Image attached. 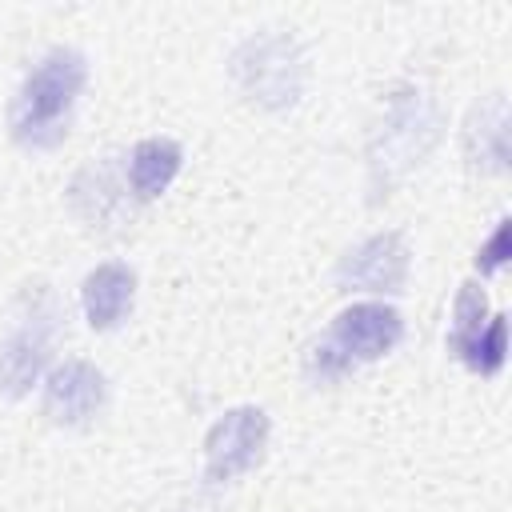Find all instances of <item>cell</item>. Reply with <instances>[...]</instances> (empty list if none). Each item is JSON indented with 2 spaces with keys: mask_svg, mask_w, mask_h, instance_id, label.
<instances>
[{
  "mask_svg": "<svg viewBox=\"0 0 512 512\" xmlns=\"http://www.w3.org/2000/svg\"><path fill=\"white\" fill-rule=\"evenodd\" d=\"M232 76L248 100L260 108H288L304 92V52L284 32L252 36L232 56Z\"/></svg>",
  "mask_w": 512,
  "mask_h": 512,
  "instance_id": "obj_3",
  "label": "cell"
},
{
  "mask_svg": "<svg viewBox=\"0 0 512 512\" xmlns=\"http://www.w3.org/2000/svg\"><path fill=\"white\" fill-rule=\"evenodd\" d=\"M184 164V148L168 136H148L128 152V192L136 200H156L168 192Z\"/></svg>",
  "mask_w": 512,
  "mask_h": 512,
  "instance_id": "obj_10",
  "label": "cell"
},
{
  "mask_svg": "<svg viewBox=\"0 0 512 512\" xmlns=\"http://www.w3.org/2000/svg\"><path fill=\"white\" fill-rule=\"evenodd\" d=\"M468 164L480 172H504L508 168V112L504 96H492L488 104L472 108V120L464 128Z\"/></svg>",
  "mask_w": 512,
  "mask_h": 512,
  "instance_id": "obj_11",
  "label": "cell"
},
{
  "mask_svg": "<svg viewBox=\"0 0 512 512\" xmlns=\"http://www.w3.org/2000/svg\"><path fill=\"white\" fill-rule=\"evenodd\" d=\"M508 264V220H500L496 224V232L480 244V252H476V268L484 272V276H492V272H500Z\"/></svg>",
  "mask_w": 512,
  "mask_h": 512,
  "instance_id": "obj_14",
  "label": "cell"
},
{
  "mask_svg": "<svg viewBox=\"0 0 512 512\" xmlns=\"http://www.w3.org/2000/svg\"><path fill=\"white\" fill-rule=\"evenodd\" d=\"M408 280V244L400 232H376L348 248L336 264V284L344 292H400Z\"/></svg>",
  "mask_w": 512,
  "mask_h": 512,
  "instance_id": "obj_7",
  "label": "cell"
},
{
  "mask_svg": "<svg viewBox=\"0 0 512 512\" xmlns=\"http://www.w3.org/2000/svg\"><path fill=\"white\" fill-rule=\"evenodd\" d=\"M28 304L32 308L20 316V324L0 344V396H12V400L32 392L52 352V328H56L52 296L40 288L36 296H28Z\"/></svg>",
  "mask_w": 512,
  "mask_h": 512,
  "instance_id": "obj_4",
  "label": "cell"
},
{
  "mask_svg": "<svg viewBox=\"0 0 512 512\" xmlns=\"http://www.w3.org/2000/svg\"><path fill=\"white\" fill-rule=\"evenodd\" d=\"M320 340L348 368H356V364L388 356L404 340V316L384 300H356V304H348L332 316V324Z\"/></svg>",
  "mask_w": 512,
  "mask_h": 512,
  "instance_id": "obj_5",
  "label": "cell"
},
{
  "mask_svg": "<svg viewBox=\"0 0 512 512\" xmlns=\"http://www.w3.org/2000/svg\"><path fill=\"white\" fill-rule=\"evenodd\" d=\"M436 140V104L416 92V88H400L388 96L384 108V124L376 132V148H372V188H388L396 176H404L412 164L424 160V152Z\"/></svg>",
  "mask_w": 512,
  "mask_h": 512,
  "instance_id": "obj_2",
  "label": "cell"
},
{
  "mask_svg": "<svg viewBox=\"0 0 512 512\" xmlns=\"http://www.w3.org/2000/svg\"><path fill=\"white\" fill-rule=\"evenodd\" d=\"M268 412L256 404H236L228 408L204 436V476L208 480H236L248 468L260 464L268 448Z\"/></svg>",
  "mask_w": 512,
  "mask_h": 512,
  "instance_id": "obj_6",
  "label": "cell"
},
{
  "mask_svg": "<svg viewBox=\"0 0 512 512\" xmlns=\"http://www.w3.org/2000/svg\"><path fill=\"white\" fill-rule=\"evenodd\" d=\"M108 400V380L88 360H64L44 380V416L64 428H80L92 416H100Z\"/></svg>",
  "mask_w": 512,
  "mask_h": 512,
  "instance_id": "obj_8",
  "label": "cell"
},
{
  "mask_svg": "<svg viewBox=\"0 0 512 512\" xmlns=\"http://www.w3.org/2000/svg\"><path fill=\"white\" fill-rule=\"evenodd\" d=\"M504 356H508V324H504L500 312H492L488 328H484V332L476 336V344L460 356V364L472 368V372H480V376H496V372L504 368Z\"/></svg>",
  "mask_w": 512,
  "mask_h": 512,
  "instance_id": "obj_13",
  "label": "cell"
},
{
  "mask_svg": "<svg viewBox=\"0 0 512 512\" xmlns=\"http://www.w3.org/2000/svg\"><path fill=\"white\" fill-rule=\"evenodd\" d=\"M84 84H88V60H84V52L80 48H68V44L48 48L28 68V76L20 80V88L12 96V108H8L12 140L20 148H32V152L56 148L68 136L72 108H76Z\"/></svg>",
  "mask_w": 512,
  "mask_h": 512,
  "instance_id": "obj_1",
  "label": "cell"
},
{
  "mask_svg": "<svg viewBox=\"0 0 512 512\" xmlns=\"http://www.w3.org/2000/svg\"><path fill=\"white\" fill-rule=\"evenodd\" d=\"M488 296H484V288L480 284H460V292H456V304H452V328H448V348H452V356L460 360L472 344H476V336L488 328Z\"/></svg>",
  "mask_w": 512,
  "mask_h": 512,
  "instance_id": "obj_12",
  "label": "cell"
},
{
  "mask_svg": "<svg viewBox=\"0 0 512 512\" xmlns=\"http://www.w3.org/2000/svg\"><path fill=\"white\" fill-rule=\"evenodd\" d=\"M132 300H136V272L120 260L96 264L80 284V312L96 332L120 328L124 316L132 312Z\"/></svg>",
  "mask_w": 512,
  "mask_h": 512,
  "instance_id": "obj_9",
  "label": "cell"
}]
</instances>
